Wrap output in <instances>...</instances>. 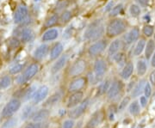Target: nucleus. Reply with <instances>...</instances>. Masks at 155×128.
<instances>
[{
	"mask_svg": "<svg viewBox=\"0 0 155 128\" xmlns=\"http://www.w3.org/2000/svg\"><path fill=\"white\" fill-rule=\"evenodd\" d=\"M128 28V23L126 20L116 17L112 18L105 27V35L110 39H116L118 36L126 33Z\"/></svg>",
	"mask_w": 155,
	"mask_h": 128,
	"instance_id": "f257e3e1",
	"label": "nucleus"
},
{
	"mask_svg": "<svg viewBox=\"0 0 155 128\" xmlns=\"http://www.w3.org/2000/svg\"><path fill=\"white\" fill-rule=\"evenodd\" d=\"M105 34V27L104 24L98 22H93L91 26L86 28L84 33V39L88 41H97L102 39V37Z\"/></svg>",
	"mask_w": 155,
	"mask_h": 128,
	"instance_id": "f03ea898",
	"label": "nucleus"
},
{
	"mask_svg": "<svg viewBox=\"0 0 155 128\" xmlns=\"http://www.w3.org/2000/svg\"><path fill=\"white\" fill-rule=\"evenodd\" d=\"M40 71V66L38 63H32L28 66L24 72L21 74L20 76H18L17 78V83L19 85H22V84H26L27 82L30 81Z\"/></svg>",
	"mask_w": 155,
	"mask_h": 128,
	"instance_id": "7ed1b4c3",
	"label": "nucleus"
},
{
	"mask_svg": "<svg viewBox=\"0 0 155 128\" xmlns=\"http://www.w3.org/2000/svg\"><path fill=\"white\" fill-rule=\"evenodd\" d=\"M108 46H109V43L107 40H98L97 41L92 42L89 46L88 49H87V54L91 58L98 57L108 48Z\"/></svg>",
	"mask_w": 155,
	"mask_h": 128,
	"instance_id": "20e7f679",
	"label": "nucleus"
},
{
	"mask_svg": "<svg viewBox=\"0 0 155 128\" xmlns=\"http://www.w3.org/2000/svg\"><path fill=\"white\" fill-rule=\"evenodd\" d=\"M21 105H22V101L18 98H12L4 107L3 110L1 112V116L5 119L11 117L14 114H16L20 109Z\"/></svg>",
	"mask_w": 155,
	"mask_h": 128,
	"instance_id": "39448f33",
	"label": "nucleus"
},
{
	"mask_svg": "<svg viewBox=\"0 0 155 128\" xmlns=\"http://www.w3.org/2000/svg\"><path fill=\"white\" fill-rule=\"evenodd\" d=\"M87 69V61L84 59H78L69 67L68 74L72 78H77L82 75Z\"/></svg>",
	"mask_w": 155,
	"mask_h": 128,
	"instance_id": "423d86ee",
	"label": "nucleus"
},
{
	"mask_svg": "<svg viewBox=\"0 0 155 128\" xmlns=\"http://www.w3.org/2000/svg\"><path fill=\"white\" fill-rule=\"evenodd\" d=\"M108 71V64L104 59L97 58L96 59L93 65V73L96 81H99L101 78H104Z\"/></svg>",
	"mask_w": 155,
	"mask_h": 128,
	"instance_id": "0eeeda50",
	"label": "nucleus"
},
{
	"mask_svg": "<svg viewBox=\"0 0 155 128\" xmlns=\"http://www.w3.org/2000/svg\"><path fill=\"white\" fill-rule=\"evenodd\" d=\"M89 103H90L89 99H84L78 106L71 108V110L68 113V115H69L70 119L75 120V119H78V118L80 117L81 115H83L84 113L86 111V109L88 107Z\"/></svg>",
	"mask_w": 155,
	"mask_h": 128,
	"instance_id": "6e6552de",
	"label": "nucleus"
},
{
	"mask_svg": "<svg viewBox=\"0 0 155 128\" xmlns=\"http://www.w3.org/2000/svg\"><path fill=\"white\" fill-rule=\"evenodd\" d=\"M88 83V79L85 77H77V78H73L72 81L70 82V84L68 85V91L70 93L72 92H76V91H80L81 89H83L85 85Z\"/></svg>",
	"mask_w": 155,
	"mask_h": 128,
	"instance_id": "1a4fd4ad",
	"label": "nucleus"
},
{
	"mask_svg": "<svg viewBox=\"0 0 155 128\" xmlns=\"http://www.w3.org/2000/svg\"><path fill=\"white\" fill-rule=\"evenodd\" d=\"M123 89V84L121 80H114L110 84V86L107 91V97L112 100L116 98L118 95L121 94Z\"/></svg>",
	"mask_w": 155,
	"mask_h": 128,
	"instance_id": "9d476101",
	"label": "nucleus"
},
{
	"mask_svg": "<svg viewBox=\"0 0 155 128\" xmlns=\"http://www.w3.org/2000/svg\"><path fill=\"white\" fill-rule=\"evenodd\" d=\"M28 9L27 6L23 4H21L17 6V10L14 13L13 16V19H14V22L15 23H21L22 22L28 17Z\"/></svg>",
	"mask_w": 155,
	"mask_h": 128,
	"instance_id": "9b49d317",
	"label": "nucleus"
},
{
	"mask_svg": "<svg viewBox=\"0 0 155 128\" xmlns=\"http://www.w3.org/2000/svg\"><path fill=\"white\" fill-rule=\"evenodd\" d=\"M140 30L138 27H134L127 31L124 36V43L126 45H132L140 39Z\"/></svg>",
	"mask_w": 155,
	"mask_h": 128,
	"instance_id": "f8f14e48",
	"label": "nucleus"
},
{
	"mask_svg": "<svg viewBox=\"0 0 155 128\" xmlns=\"http://www.w3.org/2000/svg\"><path fill=\"white\" fill-rule=\"evenodd\" d=\"M84 100V93L83 91H76L71 93L70 96L68 97L67 100V107L72 108L74 107L78 106L79 103H81Z\"/></svg>",
	"mask_w": 155,
	"mask_h": 128,
	"instance_id": "ddd939ff",
	"label": "nucleus"
},
{
	"mask_svg": "<svg viewBox=\"0 0 155 128\" xmlns=\"http://www.w3.org/2000/svg\"><path fill=\"white\" fill-rule=\"evenodd\" d=\"M48 93H49V89L47 85H42V86L39 87L38 89H36L33 99H32L34 104H38L41 101L45 100L48 95Z\"/></svg>",
	"mask_w": 155,
	"mask_h": 128,
	"instance_id": "4468645a",
	"label": "nucleus"
},
{
	"mask_svg": "<svg viewBox=\"0 0 155 128\" xmlns=\"http://www.w3.org/2000/svg\"><path fill=\"white\" fill-rule=\"evenodd\" d=\"M67 62H68V55L67 54H63L61 57H59L51 68V73L52 74H57L58 72H60L61 70H63L64 67L66 66Z\"/></svg>",
	"mask_w": 155,
	"mask_h": 128,
	"instance_id": "2eb2a0df",
	"label": "nucleus"
},
{
	"mask_svg": "<svg viewBox=\"0 0 155 128\" xmlns=\"http://www.w3.org/2000/svg\"><path fill=\"white\" fill-rule=\"evenodd\" d=\"M104 113L103 111H97L95 113L92 115V117L90 119L87 125H86V128H96L101 125V123L104 121Z\"/></svg>",
	"mask_w": 155,
	"mask_h": 128,
	"instance_id": "dca6fc26",
	"label": "nucleus"
},
{
	"mask_svg": "<svg viewBox=\"0 0 155 128\" xmlns=\"http://www.w3.org/2000/svg\"><path fill=\"white\" fill-rule=\"evenodd\" d=\"M48 52H49V46L42 43L35 49L33 53V58L35 60H41L48 55Z\"/></svg>",
	"mask_w": 155,
	"mask_h": 128,
	"instance_id": "f3484780",
	"label": "nucleus"
},
{
	"mask_svg": "<svg viewBox=\"0 0 155 128\" xmlns=\"http://www.w3.org/2000/svg\"><path fill=\"white\" fill-rule=\"evenodd\" d=\"M64 51V45L60 41H57L52 46L49 53L50 60H56L59 57H61Z\"/></svg>",
	"mask_w": 155,
	"mask_h": 128,
	"instance_id": "a211bd4d",
	"label": "nucleus"
},
{
	"mask_svg": "<svg viewBox=\"0 0 155 128\" xmlns=\"http://www.w3.org/2000/svg\"><path fill=\"white\" fill-rule=\"evenodd\" d=\"M122 46H123V41L121 39H114L112 40L110 44L108 46V55L113 57L116 53H119L121 49L122 48Z\"/></svg>",
	"mask_w": 155,
	"mask_h": 128,
	"instance_id": "6ab92c4d",
	"label": "nucleus"
},
{
	"mask_svg": "<svg viewBox=\"0 0 155 128\" xmlns=\"http://www.w3.org/2000/svg\"><path fill=\"white\" fill-rule=\"evenodd\" d=\"M59 30L55 28H51L48 29H46L44 33L41 35V41L42 42H49L55 40L59 37Z\"/></svg>",
	"mask_w": 155,
	"mask_h": 128,
	"instance_id": "aec40b11",
	"label": "nucleus"
},
{
	"mask_svg": "<svg viewBox=\"0 0 155 128\" xmlns=\"http://www.w3.org/2000/svg\"><path fill=\"white\" fill-rule=\"evenodd\" d=\"M35 38V33L30 28H25L22 29L19 33V39L22 43H28L32 41Z\"/></svg>",
	"mask_w": 155,
	"mask_h": 128,
	"instance_id": "412c9836",
	"label": "nucleus"
},
{
	"mask_svg": "<svg viewBox=\"0 0 155 128\" xmlns=\"http://www.w3.org/2000/svg\"><path fill=\"white\" fill-rule=\"evenodd\" d=\"M134 71V66L133 62H127L126 65L122 67V70L120 76L123 80H128L133 75Z\"/></svg>",
	"mask_w": 155,
	"mask_h": 128,
	"instance_id": "4be33fe9",
	"label": "nucleus"
},
{
	"mask_svg": "<svg viewBox=\"0 0 155 128\" xmlns=\"http://www.w3.org/2000/svg\"><path fill=\"white\" fill-rule=\"evenodd\" d=\"M58 23H60V17L58 13H54L52 15H49L46 18L44 23H43V28L45 29L54 28Z\"/></svg>",
	"mask_w": 155,
	"mask_h": 128,
	"instance_id": "5701e85b",
	"label": "nucleus"
},
{
	"mask_svg": "<svg viewBox=\"0 0 155 128\" xmlns=\"http://www.w3.org/2000/svg\"><path fill=\"white\" fill-rule=\"evenodd\" d=\"M50 112L48 109H41L39 111L35 112L34 114L31 115V120L35 122H43L48 118L49 117Z\"/></svg>",
	"mask_w": 155,
	"mask_h": 128,
	"instance_id": "b1692460",
	"label": "nucleus"
},
{
	"mask_svg": "<svg viewBox=\"0 0 155 128\" xmlns=\"http://www.w3.org/2000/svg\"><path fill=\"white\" fill-rule=\"evenodd\" d=\"M147 83V80L145 78H142L139 81L138 83H136L135 85L134 86L133 89L131 90V97L136 98L138 96H140V95L143 93L144 90L145 84Z\"/></svg>",
	"mask_w": 155,
	"mask_h": 128,
	"instance_id": "393cba45",
	"label": "nucleus"
},
{
	"mask_svg": "<svg viewBox=\"0 0 155 128\" xmlns=\"http://www.w3.org/2000/svg\"><path fill=\"white\" fill-rule=\"evenodd\" d=\"M155 52V42L153 39L150 38L147 42H146V46H145L144 55L146 60H149L152 55Z\"/></svg>",
	"mask_w": 155,
	"mask_h": 128,
	"instance_id": "a878e982",
	"label": "nucleus"
},
{
	"mask_svg": "<svg viewBox=\"0 0 155 128\" xmlns=\"http://www.w3.org/2000/svg\"><path fill=\"white\" fill-rule=\"evenodd\" d=\"M146 40L143 38H140L136 41V44L134 46V48L133 50V54L134 57H139L144 53L145 46H146Z\"/></svg>",
	"mask_w": 155,
	"mask_h": 128,
	"instance_id": "bb28decb",
	"label": "nucleus"
},
{
	"mask_svg": "<svg viewBox=\"0 0 155 128\" xmlns=\"http://www.w3.org/2000/svg\"><path fill=\"white\" fill-rule=\"evenodd\" d=\"M112 59H113V60L115 61L116 65L120 67H123L127 63V54L124 52H122V51H120L119 53H116L115 55L112 57Z\"/></svg>",
	"mask_w": 155,
	"mask_h": 128,
	"instance_id": "cd10ccee",
	"label": "nucleus"
},
{
	"mask_svg": "<svg viewBox=\"0 0 155 128\" xmlns=\"http://www.w3.org/2000/svg\"><path fill=\"white\" fill-rule=\"evenodd\" d=\"M136 72L137 75L140 77H144L147 72V60L144 59H139L136 63Z\"/></svg>",
	"mask_w": 155,
	"mask_h": 128,
	"instance_id": "c85d7f7f",
	"label": "nucleus"
},
{
	"mask_svg": "<svg viewBox=\"0 0 155 128\" xmlns=\"http://www.w3.org/2000/svg\"><path fill=\"white\" fill-rule=\"evenodd\" d=\"M59 17H60V24L66 25L72 20V12L69 10H65L61 12V15H59Z\"/></svg>",
	"mask_w": 155,
	"mask_h": 128,
	"instance_id": "c756f323",
	"label": "nucleus"
},
{
	"mask_svg": "<svg viewBox=\"0 0 155 128\" xmlns=\"http://www.w3.org/2000/svg\"><path fill=\"white\" fill-rule=\"evenodd\" d=\"M12 84V78L9 75H5L0 78V91L5 90L9 87H11Z\"/></svg>",
	"mask_w": 155,
	"mask_h": 128,
	"instance_id": "7c9ffc66",
	"label": "nucleus"
},
{
	"mask_svg": "<svg viewBox=\"0 0 155 128\" xmlns=\"http://www.w3.org/2000/svg\"><path fill=\"white\" fill-rule=\"evenodd\" d=\"M128 12L132 17L138 18L141 15V7L137 4H132L128 8Z\"/></svg>",
	"mask_w": 155,
	"mask_h": 128,
	"instance_id": "2f4dec72",
	"label": "nucleus"
},
{
	"mask_svg": "<svg viewBox=\"0 0 155 128\" xmlns=\"http://www.w3.org/2000/svg\"><path fill=\"white\" fill-rule=\"evenodd\" d=\"M140 107L139 101H134L128 106V112L132 115H137L140 113Z\"/></svg>",
	"mask_w": 155,
	"mask_h": 128,
	"instance_id": "473e14b6",
	"label": "nucleus"
},
{
	"mask_svg": "<svg viewBox=\"0 0 155 128\" xmlns=\"http://www.w3.org/2000/svg\"><path fill=\"white\" fill-rule=\"evenodd\" d=\"M141 32L143 34L145 37L147 38H151L152 36H153V34L155 33V28L153 25H151V24H146L143 26Z\"/></svg>",
	"mask_w": 155,
	"mask_h": 128,
	"instance_id": "72a5a7b5",
	"label": "nucleus"
},
{
	"mask_svg": "<svg viewBox=\"0 0 155 128\" xmlns=\"http://www.w3.org/2000/svg\"><path fill=\"white\" fill-rule=\"evenodd\" d=\"M122 10H123V5L122 4H117L116 5H114L112 10L109 12V17L111 19L116 18L122 13Z\"/></svg>",
	"mask_w": 155,
	"mask_h": 128,
	"instance_id": "f704fd0d",
	"label": "nucleus"
},
{
	"mask_svg": "<svg viewBox=\"0 0 155 128\" xmlns=\"http://www.w3.org/2000/svg\"><path fill=\"white\" fill-rule=\"evenodd\" d=\"M35 91H36V86L34 85V86L29 87V88L24 92V94L22 95V100L24 101H28L29 100H32L34 95H35Z\"/></svg>",
	"mask_w": 155,
	"mask_h": 128,
	"instance_id": "c9c22d12",
	"label": "nucleus"
},
{
	"mask_svg": "<svg viewBox=\"0 0 155 128\" xmlns=\"http://www.w3.org/2000/svg\"><path fill=\"white\" fill-rule=\"evenodd\" d=\"M61 96H62V95H61V92H55L54 94H53L50 96V98L48 100L46 101L45 105L46 106H53V105H54L59 101L61 100Z\"/></svg>",
	"mask_w": 155,
	"mask_h": 128,
	"instance_id": "e433bc0d",
	"label": "nucleus"
},
{
	"mask_svg": "<svg viewBox=\"0 0 155 128\" xmlns=\"http://www.w3.org/2000/svg\"><path fill=\"white\" fill-rule=\"evenodd\" d=\"M21 45V40L17 37H11L8 40V46L11 49H17Z\"/></svg>",
	"mask_w": 155,
	"mask_h": 128,
	"instance_id": "4c0bfd02",
	"label": "nucleus"
},
{
	"mask_svg": "<svg viewBox=\"0 0 155 128\" xmlns=\"http://www.w3.org/2000/svg\"><path fill=\"white\" fill-rule=\"evenodd\" d=\"M32 113H33V107L31 105H28L27 107H24V109L22 110V114H21V119L22 120H27L28 118H29L32 115Z\"/></svg>",
	"mask_w": 155,
	"mask_h": 128,
	"instance_id": "58836bf2",
	"label": "nucleus"
},
{
	"mask_svg": "<svg viewBox=\"0 0 155 128\" xmlns=\"http://www.w3.org/2000/svg\"><path fill=\"white\" fill-rule=\"evenodd\" d=\"M110 86V80H105L104 82H103L102 84H100L99 87H98V94L99 95H104L107 93L108 89Z\"/></svg>",
	"mask_w": 155,
	"mask_h": 128,
	"instance_id": "ea45409f",
	"label": "nucleus"
},
{
	"mask_svg": "<svg viewBox=\"0 0 155 128\" xmlns=\"http://www.w3.org/2000/svg\"><path fill=\"white\" fill-rule=\"evenodd\" d=\"M130 101H131V96L126 95V96L121 101V102L119 103V106L117 107V110L119 112L123 111V110L127 107V106L128 105V103L130 102Z\"/></svg>",
	"mask_w": 155,
	"mask_h": 128,
	"instance_id": "a19ab883",
	"label": "nucleus"
},
{
	"mask_svg": "<svg viewBox=\"0 0 155 128\" xmlns=\"http://www.w3.org/2000/svg\"><path fill=\"white\" fill-rule=\"evenodd\" d=\"M17 123V120L14 117H10L1 126V128H13Z\"/></svg>",
	"mask_w": 155,
	"mask_h": 128,
	"instance_id": "79ce46f5",
	"label": "nucleus"
},
{
	"mask_svg": "<svg viewBox=\"0 0 155 128\" xmlns=\"http://www.w3.org/2000/svg\"><path fill=\"white\" fill-rule=\"evenodd\" d=\"M69 5V2H68V0H60L58 3H57V5L55 6V11H57V13L59 12V11H64L67 8V6Z\"/></svg>",
	"mask_w": 155,
	"mask_h": 128,
	"instance_id": "37998d69",
	"label": "nucleus"
},
{
	"mask_svg": "<svg viewBox=\"0 0 155 128\" xmlns=\"http://www.w3.org/2000/svg\"><path fill=\"white\" fill-rule=\"evenodd\" d=\"M23 68H24V64H17L11 67V69L9 70V72L11 75H17L22 72Z\"/></svg>",
	"mask_w": 155,
	"mask_h": 128,
	"instance_id": "c03bdc74",
	"label": "nucleus"
},
{
	"mask_svg": "<svg viewBox=\"0 0 155 128\" xmlns=\"http://www.w3.org/2000/svg\"><path fill=\"white\" fill-rule=\"evenodd\" d=\"M152 85L150 84V82H147V83L145 84V87H144V90H143V93H144V95L146 97H147V98H149L151 95H152Z\"/></svg>",
	"mask_w": 155,
	"mask_h": 128,
	"instance_id": "a18cd8bd",
	"label": "nucleus"
},
{
	"mask_svg": "<svg viewBox=\"0 0 155 128\" xmlns=\"http://www.w3.org/2000/svg\"><path fill=\"white\" fill-rule=\"evenodd\" d=\"M45 127V123L44 121L43 122H33L29 123L28 124L25 128H44Z\"/></svg>",
	"mask_w": 155,
	"mask_h": 128,
	"instance_id": "49530a36",
	"label": "nucleus"
},
{
	"mask_svg": "<svg viewBox=\"0 0 155 128\" xmlns=\"http://www.w3.org/2000/svg\"><path fill=\"white\" fill-rule=\"evenodd\" d=\"M74 120L72 119L66 120L62 124V128H73L74 126Z\"/></svg>",
	"mask_w": 155,
	"mask_h": 128,
	"instance_id": "de8ad7c7",
	"label": "nucleus"
},
{
	"mask_svg": "<svg viewBox=\"0 0 155 128\" xmlns=\"http://www.w3.org/2000/svg\"><path fill=\"white\" fill-rule=\"evenodd\" d=\"M73 30H74V28H72V27H69V28H67L66 30H65V32L63 34V38H66V39H69V38H71L72 35V34H73Z\"/></svg>",
	"mask_w": 155,
	"mask_h": 128,
	"instance_id": "09e8293b",
	"label": "nucleus"
},
{
	"mask_svg": "<svg viewBox=\"0 0 155 128\" xmlns=\"http://www.w3.org/2000/svg\"><path fill=\"white\" fill-rule=\"evenodd\" d=\"M147 97H146L145 95H140V99H139V103H140V105L141 107H146L147 105V102H148V101H147Z\"/></svg>",
	"mask_w": 155,
	"mask_h": 128,
	"instance_id": "8fccbe9b",
	"label": "nucleus"
},
{
	"mask_svg": "<svg viewBox=\"0 0 155 128\" xmlns=\"http://www.w3.org/2000/svg\"><path fill=\"white\" fill-rule=\"evenodd\" d=\"M135 1L137 5H139L141 8H147L150 4V0H135Z\"/></svg>",
	"mask_w": 155,
	"mask_h": 128,
	"instance_id": "3c124183",
	"label": "nucleus"
},
{
	"mask_svg": "<svg viewBox=\"0 0 155 128\" xmlns=\"http://www.w3.org/2000/svg\"><path fill=\"white\" fill-rule=\"evenodd\" d=\"M114 5H114V1H110V2H109V3L107 4V5L105 6L104 11L109 13V12L112 10V8L114 7Z\"/></svg>",
	"mask_w": 155,
	"mask_h": 128,
	"instance_id": "603ef678",
	"label": "nucleus"
},
{
	"mask_svg": "<svg viewBox=\"0 0 155 128\" xmlns=\"http://www.w3.org/2000/svg\"><path fill=\"white\" fill-rule=\"evenodd\" d=\"M109 110H110V114H109V120H114V119H115V108H114V107H112V106L110 107V108L109 109Z\"/></svg>",
	"mask_w": 155,
	"mask_h": 128,
	"instance_id": "864d4df0",
	"label": "nucleus"
},
{
	"mask_svg": "<svg viewBox=\"0 0 155 128\" xmlns=\"http://www.w3.org/2000/svg\"><path fill=\"white\" fill-rule=\"evenodd\" d=\"M149 60L151 66L153 67V68H155V52L153 53V54L152 55V57H151V59H150Z\"/></svg>",
	"mask_w": 155,
	"mask_h": 128,
	"instance_id": "5fc2aeb1",
	"label": "nucleus"
},
{
	"mask_svg": "<svg viewBox=\"0 0 155 128\" xmlns=\"http://www.w3.org/2000/svg\"><path fill=\"white\" fill-rule=\"evenodd\" d=\"M150 83L155 85V71H153L150 75Z\"/></svg>",
	"mask_w": 155,
	"mask_h": 128,
	"instance_id": "6e6d98bb",
	"label": "nucleus"
},
{
	"mask_svg": "<svg viewBox=\"0 0 155 128\" xmlns=\"http://www.w3.org/2000/svg\"><path fill=\"white\" fill-rule=\"evenodd\" d=\"M153 40H154V42H155V33L154 34H153Z\"/></svg>",
	"mask_w": 155,
	"mask_h": 128,
	"instance_id": "4d7b16f0",
	"label": "nucleus"
},
{
	"mask_svg": "<svg viewBox=\"0 0 155 128\" xmlns=\"http://www.w3.org/2000/svg\"><path fill=\"white\" fill-rule=\"evenodd\" d=\"M1 42H2V38H1V36H0V44H1Z\"/></svg>",
	"mask_w": 155,
	"mask_h": 128,
	"instance_id": "13d9d810",
	"label": "nucleus"
},
{
	"mask_svg": "<svg viewBox=\"0 0 155 128\" xmlns=\"http://www.w3.org/2000/svg\"><path fill=\"white\" fill-rule=\"evenodd\" d=\"M1 98H2V94L0 93V100H1Z\"/></svg>",
	"mask_w": 155,
	"mask_h": 128,
	"instance_id": "bf43d9fd",
	"label": "nucleus"
},
{
	"mask_svg": "<svg viewBox=\"0 0 155 128\" xmlns=\"http://www.w3.org/2000/svg\"><path fill=\"white\" fill-rule=\"evenodd\" d=\"M35 1H39V0H35Z\"/></svg>",
	"mask_w": 155,
	"mask_h": 128,
	"instance_id": "052dcab7",
	"label": "nucleus"
},
{
	"mask_svg": "<svg viewBox=\"0 0 155 128\" xmlns=\"http://www.w3.org/2000/svg\"><path fill=\"white\" fill-rule=\"evenodd\" d=\"M132 128H134V127H132Z\"/></svg>",
	"mask_w": 155,
	"mask_h": 128,
	"instance_id": "680f3d73",
	"label": "nucleus"
}]
</instances>
